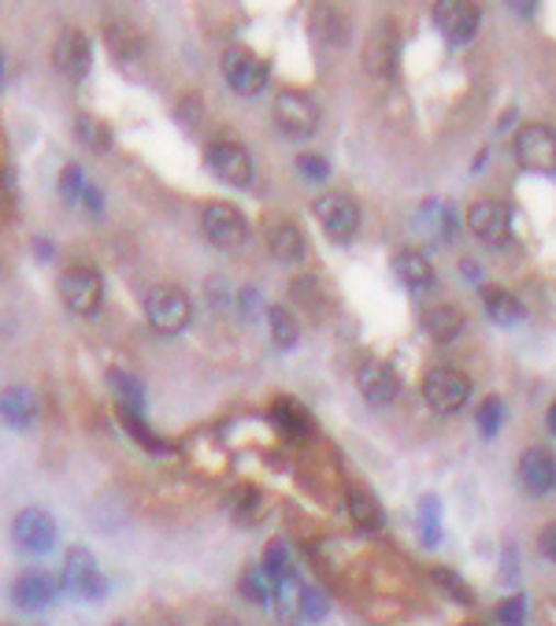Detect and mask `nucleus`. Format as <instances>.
<instances>
[{
    "label": "nucleus",
    "instance_id": "1",
    "mask_svg": "<svg viewBox=\"0 0 556 626\" xmlns=\"http://www.w3.org/2000/svg\"><path fill=\"white\" fill-rule=\"evenodd\" d=\"M145 319H149V327L156 334H182L185 327H190L193 319V305L190 297H185L182 289L174 286H156L145 293Z\"/></svg>",
    "mask_w": 556,
    "mask_h": 626
},
{
    "label": "nucleus",
    "instance_id": "2",
    "mask_svg": "<svg viewBox=\"0 0 556 626\" xmlns=\"http://www.w3.org/2000/svg\"><path fill=\"white\" fill-rule=\"evenodd\" d=\"M60 590L78 596V601H101V596L109 593V582H104L101 567H97V556L86 549V545H71V549H67Z\"/></svg>",
    "mask_w": 556,
    "mask_h": 626
},
{
    "label": "nucleus",
    "instance_id": "3",
    "mask_svg": "<svg viewBox=\"0 0 556 626\" xmlns=\"http://www.w3.org/2000/svg\"><path fill=\"white\" fill-rule=\"evenodd\" d=\"M423 400L438 416H456L472 400V378L456 367H434L423 378Z\"/></svg>",
    "mask_w": 556,
    "mask_h": 626
},
{
    "label": "nucleus",
    "instance_id": "4",
    "mask_svg": "<svg viewBox=\"0 0 556 626\" xmlns=\"http://www.w3.org/2000/svg\"><path fill=\"white\" fill-rule=\"evenodd\" d=\"M311 215L319 219L327 238L338 244L353 241L360 230V204L353 197H345V193H319L311 201Z\"/></svg>",
    "mask_w": 556,
    "mask_h": 626
},
{
    "label": "nucleus",
    "instance_id": "5",
    "mask_svg": "<svg viewBox=\"0 0 556 626\" xmlns=\"http://www.w3.org/2000/svg\"><path fill=\"white\" fill-rule=\"evenodd\" d=\"M223 78L238 96H257L268 90V64L252 48L234 45L223 53Z\"/></svg>",
    "mask_w": 556,
    "mask_h": 626
},
{
    "label": "nucleus",
    "instance_id": "6",
    "mask_svg": "<svg viewBox=\"0 0 556 626\" xmlns=\"http://www.w3.org/2000/svg\"><path fill=\"white\" fill-rule=\"evenodd\" d=\"M201 230L204 238H208L216 249H241V244L249 241V223L246 215H241L234 204H204L201 212Z\"/></svg>",
    "mask_w": 556,
    "mask_h": 626
},
{
    "label": "nucleus",
    "instance_id": "7",
    "mask_svg": "<svg viewBox=\"0 0 556 626\" xmlns=\"http://www.w3.org/2000/svg\"><path fill=\"white\" fill-rule=\"evenodd\" d=\"M275 123L286 138H311L319 130V104L308 93L282 90L275 96Z\"/></svg>",
    "mask_w": 556,
    "mask_h": 626
},
{
    "label": "nucleus",
    "instance_id": "8",
    "mask_svg": "<svg viewBox=\"0 0 556 626\" xmlns=\"http://www.w3.org/2000/svg\"><path fill=\"white\" fill-rule=\"evenodd\" d=\"M515 160L520 168L534 171V174H553L556 171V134L553 126L545 123H531L515 134Z\"/></svg>",
    "mask_w": 556,
    "mask_h": 626
},
{
    "label": "nucleus",
    "instance_id": "9",
    "mask_svg": "<svg viewBox=\"0 0 556 626\" xmlns=\"http://www.w3.org/2000/svg\"><path fill=\"white\" fill-rule=\"evenodd\" d=\"M60 300L75 316H97L104 305V278L93 268H75L60 278Z\"/></svg>",
    "mask_w": 556,
    "mask_h": 626
},
{
    "label": "nucleus",
    "instance_id": "10",
    "mask_svg": "<svg viewBox=\"0 0 556 626\" xmlns=\"http://www.w3.org/2000/svg\"><path fill=\"white\" fill-rule=\"evenodd\" d=\"M12 537L19 545V553L26 556H45L56 545V520L45 508H23L12 520Z\"/></svg>",
    "mask_w": 556,
    "mask_h": 626
},
{
    "label": "nucleus",
    "instance_id": "11",
    "mask_svg": "<svg viewBox=\"0 0 556 626\" xmlns=\"http://www.w3.org/2000/svg\"><path fill=\"white\" fill-rule=\"evenodd\" d=\"M467 227L472 234L486 244H509L512 241V212L504 201H493V197H483L467 208Z\"/></svg>",
    "mask_w": 556,
    "mask_h": 626
},
{
    "label": "nucleus",
    "instance_id": "12",
    "mask_svg": "<svg viewBox=\"0 0 556 626\" xmlns=\"http://www.w3.org/2000/svg\"><path fill=\"white\" fill-rule=\"evenodd\" d=\"M479 23H483V12H479V4H472V0H438L434 4V26L445 34V42H453V45L472 42L475 31H479Z\"/></svg>",
    "mask_w": 556,
    "mask_h": 626
},
{
    "label": "nucleus",
    "instance_id": "13",
    "mask_svg": "<svg viewBox=\"0 0 556 626\" xmlns=\"http://www.w3.org/2000/svg\"><path fill=\"white\" fill-rule=\"evenodd\" d=\"M364 64L375 71L378 78H394L397 67H401V34H397V23H383L371 31L367 45H364Z\"/></svg>",
    "mask_w": 556,
    "mask_h": 626
},
{
    "label": "nucleus",
    "instance_id": "14",
    "mask_svg": "<svg viewBox=\"0 0 556 626\" xmlns=\"http://www.w3.org/2000/svg\"><path fill=\"white\" fill-rule=\"evenodd\" d=\"M208 168L216 171L227 185H238V190L252 185V152L238 141H212L208 145Z\"/></svg>",
    "mask_w": 556,
    "mask_h": 626
},
{
    "label": "nucleus",
    "instance_id": "15",
    "mask_svg": "<svg viewBox=\"0 0 556 626\" xmlns=\"http://www.w3.org/2000/svg\"><path fill=\"white\" fill-rule=\"evenodd\" d=\"M56 596H60V582L48 571H23L12 582V601L19 612H45L56 604Z\"/></svg>",
    "mask_w": 556,
    "mask_h": 626
},
{
    "label": "nucleus",
    "instance_id": "16",
    "mask_svg": "<svg viewBox=\"0 0 556 626\" xmlns=\"http://www.w3.org/2000/svg\"><path fill=\"white\" fill-rule=\"evenodd\" d=\"M356 389L364 394L367 405L383 408V405H394L397 394H401V378H397L394 367H386L383 360H367V364L356 367Z\"/></svg>",
    "mask_w": 556,
    "mask_h": 626
},
{
    "label": "nucleus",
    "instance_id": "17",
    "mask_svg": "<svg viewBox=\"0 0 556 626\" xmlns=\"http://www.w3.org/2000/svg\"><path fill=\"white\" fill-rule=\"evenodd\" d=\"M90 64H93V48H90V37L82 31H64L56 37L53 45V67L67 78H86L90 75Z\"/></svg>",
    "mask_w": 556,
    "mask_h": 626
},
{
    "label": "nucleus",
    "instance_id": "18",
    "mask_svg": "<svg viewBox=\"0 0 556 626\" xmlns=\"http://www.w3.org/2000/svg\"><path fill=\"white\" fill-rule=\"evenodd\" d=\"M520 482L531 497L556 493V453L549 448H526L520 456Z\"/></svg>",
    "mask_w": 556,
    "mask_h": 626
},
{
    "label": "nucleus",
    "instance_id": "19",
    "mask_svg": "<svg viewBox=\"0 0 556 626\" xmlns=\"http://www.w3.org/2000/svg\"><path fill=\"white\" fill-rule=\"evenodd\" d=\"M416 230L431 244H445L449 238H456V208L449 201H427L419 208Z\"/></svg>",
    "mask_w": 556,
    "mask_h": 626
},
{
    "label": "nucleus",
    "instance_id": "20",
    "mask_svg": "<svg viewBox=\"0 0 556 626\" xmlns=\"http://www.w3.org/2000/svg\"><path fill=\"white\" fill-rule=\"evenodd\" d=\"M0 419H4L12 430H26L34 426L37 419V397L26 386H8L0 394Z\"/></svg>",
    "mask_w": 556,
    "mask_h": 626
},
{
    "label": "nucleus",
    "instance_id": "21",
    "mask_svg": "<svg viewBox=\"0 0 556 626\" xmlns=\"http://www.w3.org/2000/svg\"><path fill=\"white\" fill-rule=\"evenodd\" d=\"M223 508H227V515L238 526H257L263 520V512H268V501H263L257 486H234Z\"/></svg>",
    "mask_w": 556,
    "mask_h": 626
},
{
    "label": "nucleus",
    "instance_id": "22",
    "mask_svg": "<svg viewBox=\"0 0 556 626\" xmlns=\"http://www.w3.org/2000/svg\"><path fill=\"white\" fill-rule=\"evenodd\" d=\"M345 508H349V520H353L360 531H367V534L383 531L386 515H383V504H378V497L371 493V489L353 486V489L345 493Z\"/></svg>",
    "mask_w": 556,
    "mask_h": 626
},
{
    "label": "nucleus",
    "instance_id": "23",
    "mask_svg": "<svg viewBox=\"0 0 556 626\" xmlns=\"http://www.w3.org/2000/svg\"><path fill=\"white\" fill-rule=\"evenodd\" d=\"M268 252L282 263H300L308 257V241L294 223H275L268 227Z\"/></svg>",
    "mask_w": 556,
    "mask_h": 626
},
{
    "label": "nucleus",
    "instance_id": "24",
    "mask_svg": "<svg viewBox=\"0 0 556 626\" xmlns=\"http://www.w3.org/2000/svg\"><path fill=\"white\" fill-rule=\"evenodd\" d=\"M394 275L405 282L408 289H431L438 275H434V263L423 257L419 249H405L394 257Z\"/></svg>",
    "mask_w": 556,
    "mask_h": 626
},
{
    "label": "nucleus",
    "instance_id": "25",
    "mask_svg": "<svg viewBox=\"0 0 556 626\" xmlns=\"http://www.w3.org/2000/svg\"><path fill=\"white\" fill-rule=\"evenodd\" d=\"M268 419H271V426H275L279 434L294 437V442H300V437L311 434V416L297 405V400H286V397L275 400V405L268 408Z\"/></svg>",
    "mask_w": 556,
    "mask_h": 626
},
{
    "label": "nucleus",
    "instance_id": "26",
    "mask_svg": "<svg viewBox=\"0 0 556 626\" xmlns=\"http://www.w3.org/2000/svg\"><path fill=\"white\" fill-rule=\"evenodd\" d=\"M423 330L438 341V345H449V341L464 338L467 319H464V311L438 305V308H427V311H423Z\"/></svg>",
    "mask_w": 556,
    "mask_h": 626
},
{
    "label": "nucleus",
    "instance_id": "27",
    "mask_svg": "<svg viewBox=\"0 0 556 626\" xmlns=\"http://www.w3.org/2000/svg\"><path fill=\"white\" fill-rule=\"evenodd\" d=\"M483 305H486V316H490L497 327H512V322H520L526 311L520 305V297L501 286H486L483 289Z\"/></svg>",
    "mask_w": 556,
    "mask_h": 626
},
{
    "label": "nucleus",
    "instance_id": "28",
    "mask_svg": "<svg viewBox=\"0 0 556 626\" xmlns=\"http://www.w3.org/2000/svg\"><path fill=\"white\" fill-rule=\"evenodd\" d=\"M311 31L319 34V42L324 45H345L349 42V19H345V12H338V8L319 4L316 15H311Z\"/></svg>",
    "mask_w": 556,
    "mask_h": 626
},
{
    "label": "nucleus",
    "instance_id": "29",
    "mask_svg": "<svg viewBox=\"0 0 556 626\" xmlns=\"http://www.w3.org/2000/svg\"><path fill=\"white\" fill-rule=\"evenodd\" d=\"M109 389L115 394V400H120V408H126V412H138V416L145 412V386L131 375V371L112 367L109 371Z\"/></svg>",
    "mask_w": 556,
    "mask_h": 626
},
{
    "label": "nucleus",
    "instance_id": "30",
    "mask_svg": "<svg viewBox=\"0 0 556 626\" xmlns=\"http://www.w3.org/2000/svg\"><path fill=\"white\" fill-rule=\"evenodd\" d=\"M120 423H123L126 434H131L134 442L145 448V453H152V456H171V445L163 442V437L156 434V430L145 423L138 412H126V408H120Z\"/></svg>",
    "mask_w": 556,
    "mask_h": 626
},
{
    "label": "nucleus",
    "instance_id": "31",
    "mask_svg": "<svg viewBox=\"0 0 556 626\" xmlns=\"http://www.w3.org/2000/svg\"><path fill=\"white\" fill-rule=\"evenodd\" d=\"M260 571L268 574L271 585L290 582V579H300V574H297V567H294V556H290V545H286V542H271V545H268V553H263Z\"/></svg>",
    "mask_w": 556,
    "mask_h": 626
},
{
    "label": "nucleus",
    "instance_id": "32",
    "mask_svg": "<svg viewBox=\"0 0 556 626\" xmlns=\"http://www.w3.org/2000/svg\"><path fill=\"white\" fill-rule=\"evenodd\" d=\"M419 537H423L427 549L442 542V501L434 493L419 497Z\"/></svg>",
    "mask_w": 556,
    "mask_h": 626
},
{
    "label": "nucleus",
    "instance_id": "33",
    "mask_svg": "<svg viewBox=\"0 0 556 626\" xmlns=\"http://www.w3.org/2000/svg\"><path fill=\"white\" fill-rule=\"evenodd\" d=\"M238 593L246 596L249 604H257V608H268L275 585H271V579L260 571V567H246V574L238 579Z\"/></svg>",
    "mask_w": 556,
    "mask_h": 626
},
{
    "label": "nucleus",
    "instance_id": "34",
    "mask_svg": "<svg viewBox=\"0 0 556 626\" xmlns=\"http://www.w3.org/2000/svg\"><path fill=\"white\" fill-rule=\"evenodd\" d=\"M75 134H78V141H82L86 149H93V152H109L112 149V130L101 119H93V115H78Z\"/></svg>",
    "mask_w": 556,
    "mask_h": 626
},
{
    "label": "nucleus",
    "instance_id": "35",
    "mask_svg": "<svg viewBox=\"0 0 556 626\" xmlns=\"http://www.w3.org/2000/svg\"><path fill=\"white\" fill-rule=\"evenodd\" d=\"M268 322H271V341H275L279 349H294L297 341H300L297 319L290 316L286 308H275V305H271V308H268Z\"/></svg>",
    "mask_w": 556,
    "mask_h": 626
},
{
    "label": "nucleus",
    "instance_id": "36",
    "mask_svg": "<svg viewBox=\"0 0 556 626\" xmlns=\"http://www.w3.org/2000/svg\"><path fill=\"white\" fill-rule=\"evenodd\" d=\"M297 612L305 623H324L327 612H330V601L319 585H300V596H297Z\"/></svg>",
    "mask_w": 556,
    "mask_h": 626
},
{
    "label": "nucleus",
    "instance_id": "37",
    "mask_svg": "<svg viewBox=\"0 0 556 626\" xmlns=\"http://www.w3.org/2000/svg\"><path fill=\"white\" fill-rule=\"evenodd\" d=\"M431 574H434V582L442 585V593H445V596H453L456 604H475L472 585H467L456 571H449V567H434Z\"/></svg>",
    "mask_w": 556,
    "mask_h": 626
},
{
    "label": "nucleus",
    "instance_id": "38",
    "mask_svg": "<svg viewBox=\"0 0 556 626\" xmlns=\"http://www.w3.org/2000/svg\"><path fill=\"white\" fill-rule=\"evenodd\" d=\"M82 190H86V174L78 163H67V168L60 171V197L67 204H78L82 201Z\"/></svg>",
    "mask_w": 556,
    "mask_h": 626
},
{
    "label": "nucleus",
    "instance_id": "39",
    "mask_svg": "<svg viewBox=\"0 0 556 626\" xmlns=\"http://www.w3.org/2000/svg\"><path fill=\"white\" fill-rule=\"evenodd\" d=\"M497 619L504 626H523L526 623V596H504L501 604H497Z\"/></svg>",
    "mask_w": 556,
    "mask_h": 626
},
{
    "label": "nucleus",
    "instance_id": "40",
    "mask_svg": "<svg viewBox=\"0 0 556 626\" xmlns=\"http://www.w3.org/2000/svg\"><path fill=\"white\" fill-rule=\"evenodd\" d=\"M501 419H504V405H501L497 397H490V400H486V405L479 408V430H483L486 437H490V434H497Z\"/></svg>",
    "mask_w": 556,
    "mask_h": 626
},
{
    "label": "nucleus",
    "instance_id": "41",
    "mask_svg": "<svg viewBox=\"0 0 556 626\" xmlns=\"http://www.w3.org/2000/svg\"><path fill=\"white\" fill-rule=\"evenodd\" d=\"M297 171L305 174V179H311V182H327V179H330L327 160H324V156H316V152L300 156V160H297Z\"/></svg>",
    "mask_w": 556,
    "mask_h": 626
},
{
    "label": "nucleus",
    "instance_id": "42",
    "mask_svg": "<svg viewBox=\"0 0 556 626\" xmlns=\"http://www.w3.org/2000/svg\"><path fill=\"white\" fill-rule=\"evenodd\" d=\"M78 204H82V208L90 212V215H101V208H104V193L97 190V185H90V182H86V190H82V201H78Z\"/></svg>",
    "mask_w": 556,
    "mask_h": 626
},
{
    "label": "nucleus",
    "instance_id": "43",
    "mask_svg": "<svg viewBox=\"0 0 556 626\" xmlns=\"http://www.w3.org/2000/svg\"><path fill=\"white\" fill-rule=\"evenodd\" d=\"M538 549H542L545 560H553V564H556V523H549V526H545V531H542Z\"/></svg>",
    "mask_w": 556,
    "mask_h": 626
},
{
    "label": "nucleus",
    "instance_id": "44",
    "mask_svg": "<svg viewBox=\"0 0 556 626\" xmlns=\"http://www.w3.org/2000/svg\"><path fill=\"white\" fill-rule=\"evenodd\" d=\"M501 579H504V582L515 579V549H504V560H501Z\"/></svg>",
    "mask_w": 556,
    "mask_h": 626
},
{
    "label": "nucleus",
    "instance_id": "45",
    "mask_svg": "<svg viewBox=\"0 0 556 626\" xmlns=\"http://www.w3.org/2000/svg\"><path fill=\"white\" fill-rule=\"evenodd\" d=\"M34 257H42V260L53 257V241H48V238H37V241H34Z\"/></svg>",
    "mask_w": 556,
    "mask_h": 626
},
{
    "label": "nucleus",
    "instance_id": "46",
    "mask_svg": "<svg viewBox=\"0 0 556 626\" xmlns=\"http://www.w3.org/2000/svg\"><path fill=\"white\" fill-rule=\"evenodd\" d=\"M208 626H241L234 615H216V619H208Z\"/></svg>",
    "mask_w": 556,
    "mask_h": 626
},
{
    "label": "nucleus",
    "instance_id": "47",
    "mask_svg": "<svg viewBox=\"0 0 556 626\" xmlns=\"http://www.w3.org/2000/svg\"><path fill=\"white\" fill-rule=\"evenodd\" d=\"M549 430H553V434H556V400H553V405H549Z\"/></svg>",
    "mask_w": 556,
    "mask_h": 626
},
{
    "label": "nucleus",
    "instance_id": "48",
    "mask_svg": "<svg viewBox=\"0 0 556 626\" xmlns=\"http://www.w3.org/2000/svg\"><path fill=\"white\" fill-rule=\"evenodd\" d=\"M112 626H126V623H112Z\"/></svg>",
    "mask_w": 556,
    "mask_h": 626
},
{
    "label": "nucleus",
    "instance_id": "49",
    "mask_svg": "<svg viewBox=\"0 0 556 626\" xmlns=\"http://www.w3.org/2000/svg\"><path fill=\"white\" fill-rule=\"evenodd\" d=\"M472 626H475V623H472Z\"/></svg>",
    "mask_w": 556,
    "mask_h": 626
}]
</instances>
